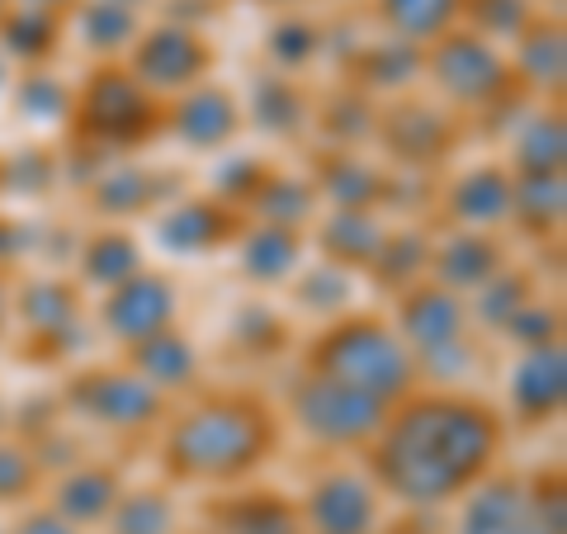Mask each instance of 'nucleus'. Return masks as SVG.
<instances>
[{"mask_svg":"<svg viewBox=\"0 0 567 534\" xmlns=\"http://www.w3.org/2000/svg\"><path fill=\"white\" fill-rule=\"evenodd\" d=\"M506 417L487 398L454 383L412 388L388 407L379 435L364 444V473L402 506H454L477 477L502 464Z\"/></svg>","mask_w":567,"mask_h":534,"instance_id":"nucleus-1","label":"nucleus"},{"mask_svg":"<svg viewBox=\"0 0 567 534\" xmlns=\"http://www.w3.org/2000/svg\"><path fill=\"white\" fill-rule=\"evenodd\" d=\"M284 421L260 393L246 388H194L156 425L162 473L175 487L227 492L270 464Z\"/></svg>","mask_w":567,"mask_h":534,"instance_id":"nucleus-2","label":"nucleus"},{"mask_svg":"<svg viewBox=\"0 0 567 534\" xmlns=\"http://www.w3.org/2000/svg\"><path fill=\"white\" fill-rule=\"evenodd\" d=\"M303 369L341 379L388 407L421 383V369L412 360V350H406V341L398 336L393 317L369 312V308H350L341 317H331V322H322V331L303 350Z\"/></svg>","mask_w":567,"mask_h":534,"instance_id":"nucleus-3","label":"nucleus"},{"mask_svg":"<svg viewBox=\"0 0 567 534\" xmlns=\"http://www.w3.org/2000/svg\"><path fill=\"white\" fill-rule=\"evenodd\" d=\"M383 417H388V402L312 369L298 373L289 383V398H284V421L303 440L336 454H364V444L379 435Z\"/></svg>","mask_w":567,"mask_h":534,"instance_id":"nucleus-4","label":"nucleus"},{"mask_svg":"<svg viewBox=\"0 0 567 534\" xmlns=\"http://www.w3.org/2000/svg\"><path fill=\"white\" fill-rule=\"evenodd\" d=\"M71 129L95 147H142L162 133V100H152L123 62H100L71 91Z\"/></svg>","mask_w":567,"mask_h":534,"instance_id":"nucleus-5","label":"nucleus"},{"mask_svg":"<svg viewBox=\"0 0 567 534\" xmlns=\"http://www.w3.org/2000/svg\"><path fill=\"white\" fill-rule=\"evenodd\" d=\"M421 76L435 85V95L450 110H477V114L502 104L511 95V85H516L506 48L487 43L483 33H473L464 24L421 48Z\"/></svg>","mask_w":567,"mask_h":534,"instance_id":"nucleus-6","label":"nucleus"},{"mask_svg":"<svg viewBox=\"0 0 567 534\" xmlns=\"http://www.w3.org/2000/svg\"><path fill=\"white\" fill-rule=\"evenodd\" d=\"M62 407L76 421L95 425V431L133 435V431H156L171 412V398H162L152 383H142L128 364H104L71 373L62 388Z\"/></svg>","mask_w":567,"mask_h":534,"instance_id":"nucleus-7","label":"nucleus"},{"mask_svg":"<svg viewBox=\"0 0 567 534\" xmlns=\"http://www.w3.org/2000/svg\"><path fill=\"white\" fill-rule=\"evenodd\" d=\"M398 336L412 350L416 369L425 364H464L473 355V317L468 298L440 289L435 279H416L398 289V312H393Z\"/></svg>","mask_w":567,"mask_h":534,"instance_id":"nucleus-8","label":"nucleus"},{"mask_svg":"<svg viewBox=\"0 0 567 534\" xmlns=\"http://www.w3.org/2000/svg\"><path fill=\"white\" fill-rule=\"evenodd\" d=\"M213 62H218V52H213L208 33L189 29V24H142L133 48L123 52L128 76L162 104L185 95L189 85L208 81Z\"/></svg>","mask_w":567,"mask_h":534,"instance_id":"nucleus-9","label":"nucleus"},{"mask_svg":"<svg viewBox=\"0 0 567 534\" xmlns=\"http://www.w3.org/2000/svg\"><path fill=\"white\" fill-rule=\"evenodd\" d=\"M298 511V534H379L383 530V492L364 469H327L317 473Z\"/></svg>","mask_w":567,"mask_h":534,"instance_id":"nucleus-10","label":"nucleus"},{"mask_svg":"<svg viewBox=\"0 0 567 534\" xmlns=\"http://www.w3.org/2000/svg\"><path fill=\"white\" fill-rule=\"evenodd\" d=\"M246 129L241 100L218 81H199L185 95L162 104V133L189 156H218L227 152Z\"/></svg>","mask_w":567,"mask_h":534,"instance_id":"nucleus-11","label":"nucleus"},{"mask_svg":"<svg viewBox=\"0 0 567 534\" xmlns=\"http://www.w3.org/2000/svg\"><path fill=\"white\" fill-rule=\"evenodd\" d=\"M175 312H181V289H175V279L166 270L142 265L137 275L114 284V289H104L100 308H95V322L110 341L133 346V341H142V336L175 327Z\"/></svg>","mask_w":567,"mask_h":534,"instance_id":"nucleus-12","label":"nucleus"},{"mask_svg":"<svg viewBox=\"0 0 567 534\" xmlns=\"http://www.w3.org/2000/svg\"><path fill=\"white\" fill-rule=\"evenodd\" d=\"M567 402V355L563 341L525 346L506 369V425L520 431H539V425L558 421Z\"/></svg>","mask_w":567,"mask_h":534,"instance_id":"nucleus-13","label":"nucleus"},{"mask_svg":"<svg viewBox=\"0 0 567 534\" xmlns=\"http://www.w3.org/2000/svg\"><path fill=\"white\" fill-rule=\"evenodd\" d=\"M246 223V213L213 199V194H194V199H175L162 218H156V246H162L166 256H213V251H227V246L237 242Z\"/></svg>","mask_w":567,"mask_h":534,"instance_id":"nucleus-14","label":"nucleus"},{"mask_svg":"<svg viewBox=\"0 0 567 534\" xmlns=\"http://www.w3.org/2000/svg\"><path fill=\"white\" fill-rule=\"evenodd\" d=\"M454 506H458L454 534H539L535 506H529V483L520 473L492 469Z\"/></svg>","mask_w":567,"mask_h":534,"instance_id":"nucleus-15","label":"nucleus"},{"mask_svg":"<svg viewBox=\"0 0 567 534\" xmlns=\"http://www.w3.org/2000/svg\"><path fill=\"white\" fill-rule=\"evenodd\" d=\"M123 364H128L142 383H152L162 398H189L194 388H204V355L181 327H162L142 341L123 346Z\"/></svg>","mask_w":567,"mask_h":534,"instance_id":"nucleus-16","label":"nucleus"},{"mask_svg":"<svg viewBox=\"0 0 567 534\" xmlns=\"http://www.w3.org/2000/svg\"><path fill=\"white\" fill-rule=\"evenodd\" d=\"M506 265L502 233H483V227H454L450 237L431 242V260H425V279H435L440 289L468 298L473 289Z\"/></svg>","mask_w":567,"mask_h":534,"instance_id":"nucleus-17","label":"nucleus"},{"mask_svg":"<svg viewBox=\"0 0 567 534\" xmlns=\"http://www.w3.org/2000/svg\"><path fill=\"white\" fill-rule=\"evenodd\" d=\"M233 251H237V275L246 284H256V289H279V284H289L293 270L303 265L308 237H303V227L256 218V223H241Z\"/></svg>","mask_w":567,"mask_h":534,"instance_id":"nucleus-18","label":"nucleus"},{"mask_svg":"<svg viewBox=\"0 0 567 534\" xmlns=\"http://www.w3.org/2000/svg\"><path fill=\"white\" fill-rule=\"evenodd\" d=\"M511 189H516V175L511 166L483 162L464 171L445 194V218L454 227H483V233H502L511 223Z\"/></svg>","mask_w":567,"mask_h":534,"instance_id":"nucleus-19","label":"nucleus"},{"mask_svg":"<svg viewBox=\"0 0 567 534\" xmlns=\"http://www.w3.org/2000/svg\"><path fill=\"white\" fill-rule=\"evenodd\" d=\"M62 29H66V39H76L85 58L123 62V52L142 33V14L137 6H123V0H76L62 14Z\"/></svg>","mask_w":567,"mask_h":534,"instance_id":"nucleus-20","label":"nucleus"},{"mask_svg":"<svg viewBox=\"0 0 567 534\" xmlns=\"http://www.w3.org/2000/svg\"><path fill=\"white\" fill-rule=\"evenodd\" d=\"M118 492H123V477L110 464H76V469H66L58 483H52L48 506L58 511L66 525H76L85 534L91 525L110 521Z\"/></svg>","mask_w":567,"mask_h":534,"instance_id":"nucleus-21","label":"nucleus"},{"mask_svg":"<svg viewBox=\"0 0 567 534\" xmlns=\"http://www.w3.org/2000/svg\"><path fill=\"white\" fill-rule=\"evenodd\" d=\"M511 58V76L516 85H529L539 95H558L563 91V71H567V43H563V24L548 20V14H535L520 39L506 48Z\"/></svg>","mask_w":567,"mask_h":534,"instance_id":"nucleus-22","label":"nucleus"},{"mask_svg":"<svg viewBox=\"0 0 567 534\" xmlns=\"http://www.w3.org/2000/svg\"><path fill=\"white\" fill-rule=\"evenodd\" d=\"M14 322L29 331V341H58L81 322V289L66 279H29L14 289Z\"/></svg>","mask_w":567,"mask_h":534,"instance_id":"nucleus-23","label":"nucleus"},{"mask_svg":"<svg viewBox=\"0 0 567 534\" xmlns=\"http://www.w3.org/2000/svg\"><path fill=\"white\" fill-rule=\"evenodd\" d=\"M142 246L133 237V227H95L91 237L81 242V251H76V279H81V289H114V284H123L128 275L142 270Z\"/></svg>","mask_w":567,"mask_h":534,"instance_id":"nucleus-24","label":"nucleus"},{"mask_svg":"<svg viewBox=\"0 0 567 534\" xmlns=\"http://www.w3.org/2000/svg\"><path fill=\"white\" fill-rule=\"evenodd\" d=\"M468 0H374V20L388 39L425 48L464 24Z\"/></svg>","mask_w":567,"mask_h":534,"instance_id":"nucleus-25","label":"nucleus"},{"mask_svg":"<svg viewBox=\"0 0 567 534\" xmlns=\"http://www.w3.org/2000/svg\"><path fill=\"white\" fill-rule=\"evenodd\" d=\"M383 237L388 233L369 208H336L322 223V233H317V246H322V256L331 265H341V270H369Z\"/></svg>","mask_w":567,"mask_h":534,"instance_id":"nucleus-26","label":"nucleus"},{"mask_svg":"<svg viewBox=\"0 0 567 534\" xmlns=\"http://www.w3.org/2000/svg\"><path fill=\"white\" fill-rule=\"evenodd\" d=\"M62 39H66L62 14L20 10V6H6V14H0V52H6V62L43 66V62L58 58Z\"/></svg>","mask_w":567,"mask_h":534,"instance_id":"nucleus-27","label":"nucleus"},{"mask_svg":"<svg viewBox=\"0 0 567 534\" xmlns=\"http://www.w3.org/2000/svg\"><path fill=\"white\" fill-rule=\"evenodd\" d=\"M218 534H298V511L260 487H227L218 502Z\"/></svg>","mask_w":567,"mask_h":534,"instance_id":"nucleus-28","label":"nucleus"},{"mask_svg":"<svg viewBox=\"0 0 567 534\" xmlns=\"http://www.w3.org/2000/svg\"><path fill=\"white\" fill-rule=\"evenodd\" d=\"M388 129H393V147L406 162H435V156L450 152L454 142V123L445 110H416V104H402V110L388 114Z\"/></svg>","mask_w":567,"mask_h":534,"instance_id":"nucleus-29","label":"nucleus"},{"mask_svg":"<svg viewBox=\"0 0 567 534\" xmlns=\"http://www.w3.org/2000/svg\"><path fill=\"white\" fill-rule=\"evenodd\" d=\"M563 119L558 110H539L529 114L516 137H511V162L516 175H563Z\"/></svg>","mask_w":567,"mask_h":534,"instance_id":"nucleus-30","label":"nucleus"},{"mask_svg":"<svg viewBox=\"0 0 567 534\" xmlns=\"http://www.w3.org/2000/svg\"><path fill=\"white\" fill-rule=\"evenodd\" d=\"M114 534H175L181 530V511H175V496L166 487H123L118 502L110 511Z\"/></svg>","mask_w":567,"mask_h":534,"instance_id":"nucleus-31","label":"nucleus"},{"mask_svg":"<svg viewBox=\"0 0 567 534\" xmlns=\"http://www.w3.org/2000/svg\"><path fill=\"white\" fill-rule=\"evenodd\" d=\"M511 223L525 227V233H535V237L558 233V223H563V175H516V189H511Z\"/></svg>","mask_w":567,"mask_h":534,"instance_id":"nucleus-32","label":"nucleus"},{"mask_svg":"<svg viewBox=\"0 0 567 534\" xmlns=\"http://www.w3.org/2000/svg\"><path fill=\"white\" fill-rule=\"evenodd\" d=\"M535 14L539 10L529 6V0H468L464 6V29L483 33V39L496 43V48H511Z\"/></svg>","mask_w":567,"mask_h":534,"instance_id":"nucleus-33","label":"nucleus"},{"mask_svg":"<svg viewBox=\"0 0 567 534\" xmlns=\"http://www.w3.org/2000/svg\"><path fill=\"white\" fill-rule=\"evenodd\" d=\"M43 487V464L29 444L0 440V506H29Z\"/></svg>","mask_w":567,"mask_h":534,"instance_id":"nucleus-34","label":"nucleus"},{"mask_svg":"<svg viewBox=\"0 0 567 534\" xmlns=\"http://www.w3.org/2000/svg\"><path fill=\"white\" fill-rule=\"evenodd\" d=\"M20 110L33 119V123H66L71 119V91H62L48 71H29L20 81Z\"/></svg>","mask_w":567,"mask_h":534,"instance_id":"nucleus-35","label":"nucleus"},{"mask_svg":"<svg viewBox=\"0 0 567 534\" xmlns=\"http://www.w3.org/2000/svg\"><path fill=\"white\" fill-rule=\"evenodd\" d=\"M529 506H535V521H539V534H563V477H535L529 483Z\"/></svg>","mask_w":567,"mask_h":534,"instance_id":"nucleus-36","label":"nucleus"},{"mask_svg":"<svg viewBox=\"0 0 567 534\" xmlns=\"http://www.w3.org/2000/svg\"><path fill=\"white\" fill-rule=\"evenodd\" d=\"M10 534H81V530H76V525H66L52 506H33V502H29Z\"/></svg>","mask_w":567,"mask_h":534,"instance_id":"nucleus-37","label":"nucleus"},{"mask_svg":"<svg viewBox=\"0 0 567 534\" xmlns=\"http://www.w3.org/2000/svg\"><path fill=\"white\" fill-rule=\"evenodd\" d=\"M24 256V223L0 218V275H10V265H20Z\"/></svg>","mask_w":567,"mask_h":534,"instance_id":"nucleus-38","label":"nucleus"},{"mask_svg":"<svg viewBox=\"0 0 567 534\" xmlns=\"http://www.w3.org/2000/svg\"><path fill=\"white\" fill-rule=\"evenodd\" d=\"M14 284H10V275H0V336H6V327L14 322Z\"/></svg>","mask_w":567,"mask_h":534,"instance_id":"nucleus-39","label":"nucleus"},{"mask_svg":"<svg viewBox=\"0 0 567 534\" xmlns=\"http://www.w3.org/2000/svg\"><path fill=\"white\" fill-rule=\"evenodd\" d=\"M10 6H20V10H48V14H66L76 0H10Z\"/></svg>","mask_w":567,"mask_h":534,"instance_id":"nucleus-40","label":"nucleus"},{"mask_svg":"<svg viewBox=\"0 0 567 534\" xmlns=\"http://www.w3.org/2000/svg\"><path fill=\"white\" fill-rule=\"evenodd\" d=\"M0 189H6V156H0Z\"/></svg>","mask_w":567,"mask_h":534,"instance_id":"nucleus-41","label":"nucleus"},{"mask_svg":"<svg viewBox=\"0 0 567 534\" xmlns=\"http://www.w3.org/2000/svg\"><path fill=\"white\" fill-rule=\"evenodd\" d=\"M0 81H6V52H0Z\"/></svg>","mask_w":567,"mask_h":534,"instance_id":"nucleus-42","label":"nucleus"},{"mask_svg":"<svg viewBox=\"0 0 567 534\" xmlns=\"http://www.w3.org/2000/svg\"><path fill=\"white\" fill-rule=\"evenodd\" d=\"M123 6H137V10H142V6H147V0H123Z\"/></svg>","mask_w":567,"mask_h":534,"instance_id":"nucleus-43","label":"nucleus"},{"mask_svg":"<svg viewBox=\"0 0 567 534\" xmlns=\"http://www.w3.org/2000/svg\"><path fill=\"white\" fill-rule=\"evenodd\" d=\"M6 6H10V0H0V14H6Z\"/></svg>","mask_w":567,"mask_h":534,"instance_id":"nucleus-44","label":"nucleus"}]
</instances>
